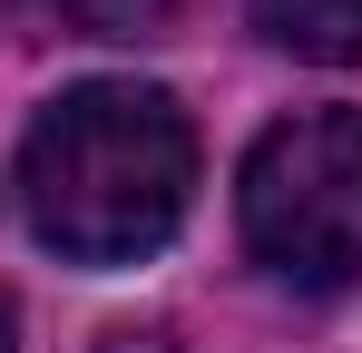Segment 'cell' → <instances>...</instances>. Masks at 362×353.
Instances as JSON below:
<instances>
[{
	"label": "cell",
	"instance_id": "obj_2",
	"mask_svg": "<svg viewBox=\"0 0 362 353\" xmlns=\"http://www.w3.org/2000/svg\"><path fill=\"white\" fill-rule=\"evenodd\" d=\"M245 255L303 294L362 285V108H294L235 176Z\"/></svg>",
	"mask_w": 362,
	"mask_h": 353
},
{
	"label": "cell",
	"instance_id": "obj_1",
	"mask_svg": "<svg viewBox=\"0 0 362 353\" xmlns=\"http://www.w3.org/2000/svg\"><path fill=\"white\" fill-rule=\"evenodd\" d=\"M196 128L147 79H78L20 138V206L69 265H137L186 226Z\"/></svg>",
	"mask_w": 362,
	"mask_h": 353
},
{
	"label": "cell",
	"instance_id": "obj_5",
	"mask_svg": "<svg viewBox=\"0 0 362 353\" xmlns=\"http://www.w3.org/2000/svg\"><path fill=\"white\" fill-rule=\"evenodd\" d=\"M98 353H177V334H157V324H118Z\"/></svg>",
	"mask_w": 362,
	"mask_h": 353
},
{
	"label": "cell",
	"instance_id": "obj_4",
	"mask_svg": "<svg viewBox=\"0 0 362 353\" xmlns=\"http://www.w3.org/2000/svg\"><path fill=\"white\" fill-rule=\"evenodd\" d=\"M20 10L59 40H157V30H177L186 0H20Z\"/></svg>",
	"mask_w": 362,
	"mask_h": 353
},
{
	"label": "cell",
	"instance_id": "obj_3",
	"mask_svg": "<svg viewBox=\"0 0 362 353\" xmlns=\"http://www.w3.org/2000/svg\"><path fill=\"white\" fill-rule=\"evenodd\" d=\"M255 30L294 59H323V69H353L362 59V0H255Z\"/></svg>",
	"mask_w": 362,
	"mask_h": 353
},
{
	"label": "cell",
	"instance_id": "obj_6",
	"mask_svg": "<svg viewBox=\"0 0 362 353\" xmlns=\"http://www.w3.org/2000/svg\"><path fill=\"white\" fill-rule=\"evenodd\" d=\"M0 353H10V304H0Z\"/></svg>",
	"mask_w": 362,
	"mask_h": 353
}]
</instances>
